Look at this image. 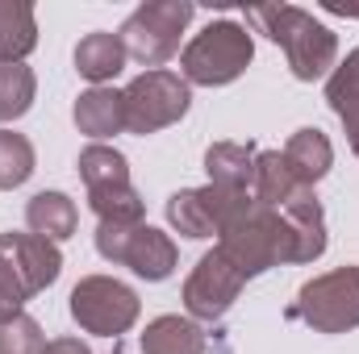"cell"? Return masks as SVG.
Segmentation results:
<instances>
[{
	"mask_svg": "<svg viewBox=\"0 0 359 354\" xmlns=\"http://www.w3.org/2000/svg\"><path fill=\"white\" fill-rule=\"evenodd\" d=\"M247 21L271 38L276 46H284L288 55V67L297 80L313 84L322 76L334 71V59H339V38L330 25H322L313 13L297 8V4H255L247 8Z\"/></svg>",
	"mask_w": 359,
	"mask_h": 354,
	"instance_id": "cell-1",
	"label": "cell"
},
{
	"mask_svg": "<svg viewBox=\"0 0 359 354\" xmlns=\"http://www.w3.org/2000/svg\"><path fill=\"white\" fill-rule=\"evenodd\" d=\"M217 250L226 255V263L234 267L243 279H255L271 267L292 263V234H288V221L284 213H276L259 200H247L234 221L222 229L217 238Z\"/></svg>",
	"mask_w": 359,
	"mask_h": 354,
	"instance_id": "cell-2",
	"label": "cell"
},
{
	"mask_svg": "<svg viewBox=\"0 0 359 354\" xmlns=\"http://www.w3.org/2000/svg\"><path fill=\"white\" fill-rule=\"evenodd\" d=\"M63 271L55 242L38 234H0V325L21 317V304L46 292Z\"/></svg>",
	"mask_w": 359,
	"mask_h": 354,
	"instance_id": "cell-3",
	"label": "cell"
},
{
	"mask_svg": "<svg viewBox=\"0 0 359 354\" xmlns=\"http://www.w3.org/2000/svg\"><path fill=\"white\" fill-rule=\"evenodd\" d=\"M255 59V42L247 34V25L238 21H213L205 25L180 55V67H184V80L188 84H201V88H222V84H234Z\"/></svg>",
	"mask_w": 359,
	"mask_h": 354,
	"instance_id": "cell-4",
	"label": "cell"
},
{
	"mask_svg": "<svg viewBox=\"0 0 359 354\" xmlns=\"http://www.w3.org/2000/svg\"><path fill=\"white\" fill-rule=\"evenodd\" d=\"M288 317L305 321L318 334L359 330V267H334L301 283L297 300L288 304Z\"/></svg>",
	"mask_w": 359,
	"mask_h": 354,
	"instance_id": "cell-5",
	"label": "cell"
},
{
	"mask_svg": "<svg viewBox=\"0 0 359 354\" xmlns=\"http://www.w3.org/2000/svg\"><path fill=\"white\" fill-rule=\"evenodd\" d=\"M192 13H196V8H192L188 0H147V4H138V8L126 17V25L117 29V38H121L126 55H130L134 63L159 71V67L180 50V34L188 29Z\"/></svg>",
	"mask_w": 359,
	"mask_h": 354,
	"instance_id": "cell-6",
	"label": "cell"
},
{
	"mask_svg": "<svg viewBox=\"0 0 359 354\" xmlns=\"http://www.w3.org/2000/svg\"><path fill=\"white\" fill-rule=\"evenodd\" d=\"M96 250H100V259H109V263L130 267V271H134L138 279H147V283L168 279L180 263L176 242H172L163 229L147 225V221H138V225L100 221V225H96Z\"/></svg>",
	"mask_w": 359,
	"mask_h": 354,
	"instance_id": "cell-7",
	"label": "cell"
},
{
	"mask_svg": "<svg viewBox=\"0 0 359 354\" xmlns=\"http://www.w3.org/2000/svg\"><path fill=\"white\" fill-rule=\"evenodd\" d=\"M192 104V92L188 80L176 71H142L138 80H130L121 92V108H126V129L147 138V134H159L168 125H176L180 117L188 113Z\"/></svg>",
	"mask_w": 359,
	"mask_h": 354,
	"instance_id": "cell-8",
	"label": "cell"
},
{
	"mask_svg": "<svg viewBox=\"0 0 359 354\" xmlns=\"http://www.w3.org/2000/svg\"><path fill=\"white\" fill-rule=\"evenodd\" d=\"M72 321L84 330V334H96V338H117V334H126L134 321H138V313H142V304H138V292L134 288H126L121 279H113V275H88V279H80L76 288H72Z\"/></svg>",
	"mask_w": 359,
	"mask_h": 354,
	"instance_id": "cell-9",
	"label": "cell"
},
{
	"mask_svg": "<svg viewBox=\"0 0 359 354\" xmlns=\"http://www.w3.org/2000/svg\"><path fill=\"white\" fill-rule=\"evenodd\" d=\"M251 200V192H226V187H184L176 196H168V221L172 229L192 238V242H205V238H222V229L234 221V213Z\"/></svg>",
	"mask_w": 359,
	"mask_h": 354,
	"instance_id": "cell-10",
	"label": "cell"
},
{
	"mask_svg": "<svg viewBox=\"0 0 359 354\" xmlns=\"http://www.w3.org/2000/svg\"><path fill=\"white\" fill-rule=\"evenodd\" d=\"M243 283L247 279L213 246L209 255H201V263L192 267V275L184 279V309H188V317L192 321H222L234 309Z\"/></svg>",
	"mask_w": 359,
	"mask_h": 354,
	"instance_id": "cell-11",
	"label": "cell"
},
{
	"mask_svg": "<svg viewBox=\"0 0 359 354\" xmlns=\"http://www.w3.org/2000/svg\"><path fill=\"white\" fill-rule=\"evenodd\" d=\"M305 192H313V187L288 167L284 150H259V155H255L251 200H259V204H268V208H284V204H292V200L305 196Z\"/></svg>",
	"mask_w": 359,
	"mask_h": 354,
	"instance_id": "cell-12",
	"label": "cell"
},
{
	"mask_svg": "<svg viewBox=\"0 0 359 354\" xmlns=\"http://www.w3.org/2000/svg\"><path fill=\"white\" fill-rule=\"evenodd\" d=\"M255 146L251 142H213L205 150V171L213 187H226V192H251L255 183Z\"/></svg>",
	"mask_w": 359,
	"mask_h": 354,
	"instance_id": "cell-13",
	"label": "cell"
},
{
	"mask_svg": "<svg viewBox=\"0 0 359 354\" xmlns=\"http://www.w3.org/2000/svg\"><path fill=\"white\" fill-rule=\"evenodd\" d=\"M205 351H209V338L192 317L168 313V317H155L142 330V354H205Z\"/></svg>",
	"mask_w": 359,
	"mask_h": 354,
	"instance_id": "cell-14",
	"label": "cell"
},
{
	"mask_svg": "<svg viewBox=\"0 0 359 354\" xmlns=\"http://www.w3.org/2000/svg\"><path fill=\"white\" fill-rule=\"evenodd\" d=\"M25 225H29V234H38L46 242H67L76 234V225H80L76 200L63 196V192H38L25 204Z\"/></svg>",
	"mask_w": 359,
	"mask_h": 354,
	"instance_id": "cell-15",
	"label": "cell"
},
{
	"mask_svg": "<svg viewBox=\"0 0 359 354\" xmlns=\"http://www.w3.org/2000/svg\"><path fill=\"white\" fill-rule=\"evenodd\" d=\"M126 46H121V38L117 34H104V29H96V34H84L80 38V46H76V71L88 80L92 88H104V80H113L121 67H126Z\"/></svg>",
	"mask_w": 359,
	"mask_h": 354,
	"instance_id": "cell-16",
	"label": "cell"
},
{
	"mask_svg": "<svg viewBox=\"0 0 359 354\" xmlns=\"http://www.w3.org/2000/svg\"><path fill=\"white\" fill-rule=\"evenodd\" d=\"M76 125H80V134H88V138H113V134H121L126 129V108H121V92L113 88H88L80 92V100H76Z\"/></svg>",
	"mask_w": 359,
	"mask_h": 354,
	"instance_id": "cell-17",
	"label": "cell"
},
{
	"mask_svg": "<svg viewBox=\"0 0 359 354\" xmlns=\"http://www.w3.org/2000/svg\"><path fill=\"white\" fill-rule=\"evenodd\" d=\"M38 46V21L25 0H0V63H25Z\"/></svg>",
	"mask_w": 359,
	"mask_h": 354,
	"instance_id": "cell-18",
	"label": "cell"
},
{
	"mask_svg": "<svg viewBox=\"0 0 359 354\" xmlns=\"http://www.w3.org/2000/svg\"><path fill=\"white\" fill-rule=\"evenodd\" d=\"M284 159H288V167H292L297 176L313 187L318 179L334 167V146H330V138H326L322 129H313V125H309V129H297V134L288 138Z\"/></svg>",
	"mask_w": 359,
	"mask_h": 354,
	"instance_id": "cell-19",
	"label": "cell"
},
{
	"mask_svg": "<svg viewBox=\"0 0 359 354\" xmlns=\"http://www.w3.org/2000/svg\"><path fill=\"white\" fill-rule=\"evenodd\" d=\"M80 179L88 192H113V187H130V163L121 150L92 142L80 150Z\"/></svg>",
	"mask_w": 359,
	"mask_h": 354,
	"instance_id": "cell-20",
	"label": "cell"
},
{
	"mask_svg": "<svg viewBox=\"0 0 359 354\" xmlns=\"http://www.w3.org/2000/svg\"><path fill=\"white\" fill-rule=\"evenodd\" d=\"M38 96V80H34V67L25 63H0V121H17L29 113Z\"/></svg>",
	"mask_w": 359,
	"mask_h": 354,
	"instance_id": "cell-21",
	"label": "cell"
},
{
	"mask_svg": "<svg viewBox=\"0 0 359 354\" xmlns=\"http://www.w3.org/2000/svg\"><path fill=\"white\" fill-rule=\"evenodd\" d=\"M34 176V146L25 134L0 129V192L4 187H21Z\"/></svg>",
	"mask_w": 359,
	"mask_h": 354,
	"instance_id": "cell-22",
	"label": "cell"
},
{
	"mask_svg": "<svg viewBox=\"0 0 359 354\" xmlns=\"http://www.w3.org/2000/svg\"><path fill=\"white\" fill-rule=\"evenodd\" d=\"M42 351H46V334L29 313L0 325V354H42Z\"/></svg>",
	"mask_w": 359,
	"mask_h": 354,
	"instance_id": "cell-23",
	"label": "cell"
},
{
	"mask_svg": "<svg viewBox=\"0 0 359 354\" xmlns=\"http://www.w3.org/2000/svg\"><path fill=\"white\" fill-rule=\"evenodd\" d=\"M326 104H330L334 113L359 104V50H351V55L330 71V80H326Z\"/></svg>",
	"mask_w": 359,
	"mask_h": 354,
	"instance_id": "cell-24",
	"label": "cell"
},
{
	"mask_svg": "<svg viewBox=\"0 0 359 354\" xmlns=\"http://www.w3.org/2000/svg\"><path fill=\"white\" fill-rule=\"evenodd\" d=\"M339 121H343V129H347V142H351V150L359 155V104L343 108V113H339Z\"/></svg>",
	"mask_w": 359,
	"mask_h": 354,
	"instance_id": "cell-25",
	"label": "cell"
},
{
	"mask_svg": "<svg viewBox=\"0 0 359 354\" xmlns=\"http://www.w3.org/2000/svg\"><path fill=\"white\" fill-rule=\"evenodd\" d=\"M42 354H92L80 338H55V342H46V351Z\"/></svg>",
	"mask_w": 359,
	"mask_h": 354,
	"instance_id": "cell-26",
	"label": "cell"
},
{
	"mask_svg": "<svg viewBox=\"0 0 359 354\" xmlns=\"http://www.w3.org/2000/svg\"><path fill=\"white\" fill-rule=\"evenodd\" d=\"M326 8H330V13H343V17H359V8H347V4H334V0H330Z\"/></svg>",
	"mask_w": 359,
	"mask_h": 354,
	"instance_id": "cell-27",
	"label": "cell"
},
{
	"mask_svg": "<svg viewBox=\"0 0 359 354\" xmlns=\"http://www.w3.org/2000/svg\"><path fill=\"white\" fill-rule=\"evenodd\" d=\"M109 354H126V351H121V346H113V351H109Z\"/></svg>",
	"mask_w": 359,
	"mask_h": 354,
	"instance_id": "cell-28",
	"label": "cell"
}]
</instances>
